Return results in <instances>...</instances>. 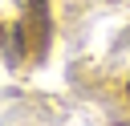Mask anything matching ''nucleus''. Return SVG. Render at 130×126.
I'll list each match as a JSON object with an SVG mask.
<instances>
[{
  "label": "nucleus",
  "instance_id": "f03ea898",
  "mask_svg": "<svg viewBox=\"0 0 130 126\" xmlns=\"http://www.w3.org/2000/svg\"><path fill=\"white\" fill-rule=\"evenodd\" d=\"M126 102H130V81H126Z\"/></svg>",
  "mask_w": 130,
  "mask_h": 126
},
{
  "label": "nucleus",
  "instance_id": "f257e3e1",
  "mask_svg": "<svg viewBox=\"0 0 130 126\" xmlns=\"http://www.w3.org/2000/svg\"><path fill=\"white\" fill-rule=\"evenodd\" d=\"M49 41H53V8H49V0H28L20 24L8 33V57L16 61V45H24V57L41 61Z\"/></svg>",
  "mask_w": 130,
  "mask_h": 126
}]
</instances>
